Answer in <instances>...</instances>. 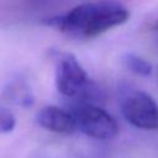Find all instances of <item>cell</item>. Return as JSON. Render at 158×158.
I'll list each match as a JSON object with an SVG mask.
<instances>
[{"instance_id": "6da1fadb", "label": "cell", "mask_w": 158, "mask_h": 158, "mask_svg": "<svg viewBox=\"0 0 158 158\" xmlns=\"http://www.w3.org/2000/svg\"><path fill=\"white\" fill-rule=\"evenodd\" d=\"M130 17L128 9L117 1H91L74 6L62 15L47 19L46 25L67 36L90 40L125 23Z\"/></svg>"}, {"instance_id": "7a4b0ae2", "label": "cell", "mask_w": 158, "mask_h": 158, "mask_svg": "<svg viewBox=\"0 0 158 158\" xmlns=\"http://www.w3.org/2000/svg\"><path fill=\"white\" fill-rule=\"evenodd\" d=\"M56 86L67 98H77L91 102L100 96L99 89L90 80L84 68L70 53L56 52Z\"/></svg>"}, {"instance_id": "3957f363", "label": "cell", "mask_w": 158, "mask_h": 158, "mask_svg": "<svg viewBox=\"0 0 158 158\" xmlns=\"http://www.w3.org/2000/svg\"><path fill=\"white\" fill-rule=\"evenodd\" d=\"M70 112L75 120L77 130L89 137L109 141L118 133L116 120L107 111L93 102L79 101L73 106Z\"/></svg>"}, {"instance_id": "277c9868", "label": "cell", "mask_w": 158, "mask_h": 158, "mask_svg": "<svg viewBox=\"0 0 158 158\" xmlns=\"http://www.w3.org/2000/svg\"><path fill=\"white\" fill-rule=\"evenodd\" d=\"M120 107L122 116L132 126L146 131H158V104L146 91L126 90L121 95Z\"/></svg>"}, {"instance_id": "5b68a950", "label": "cell", "mask_w": 158, "mask_h": 158, "mask_svg": "<svg viewBox=\"0 0 158 158\" xmlns=\"http://www.w3.org/2000/svg\"><path fill=\"white\" fill-rule=\"evenodd\" d=\"M37 123L54 133L70 135L77 130L75 120L70 111L58 106H44L37 112Z\"/></svg>"}, {"instance_id": "8992f818", "label": "cell", "mask_w": 158, "mask_h": 158, "mask_svg": "<svg viewBox=\"0 0 158 158\" xmlns=\"http://www.w3.org/2000/svg\"><path fill=\"white\" fill-rule=\"evenodd\" d=\"M5 93L10 100H12L14 102L22 105V106H28L33 101L31 90L23 80L16 79V80L9 83L7 88L5 89Z\"/></svg>"}, {"instance_id": "52a82bcc", "label": "cell", "mask_w": 158, "mask_h": 158, "mask_svg": "<svg viewBox=\"0 0 158 158\" xmlns=\"http://www.w3.org/2000/svg\"><path fill=\"white\" fill-rule=\"evenodd\" d=\"M123 64L130 72L139 77H149L153 70L152 64L147 59L135 53H126L123 56Z\"/></svg>"}, {"instance_id": "ba28073f", "label": "cell", "mask_w": 158, "mask_h": 158, "mask_svg": "<svg viewBox=\"0 0 158 158\" xmlns=\"http://www.w3.org/2000/svg\"><path fill=\"white\" fill-rule=\"evenodd\" d=\"M16 125L15 116L5 107H0V133H7L14 130Z\"/></svg>"}, {"instance_id": "9c48e42d", "label": "cell", "mask_w": 158, "mask_h": 158, "mask_svg": "<svg viewBox=\"0 0 158 158\" xmlns=\"http://www.w3.org/2000/svg\"><path fill=\"white\" fill-rule=\"evenodd\" d=\"M153 28H154L156 31H158V20L156 21V23H154V26H153Z\"/></svg>"}]
</instances>
